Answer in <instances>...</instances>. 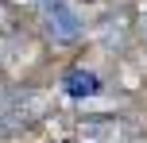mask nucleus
Returning a JSON list of instances; mask_svg holds the SVG:
<instances>
[{"label":"nucleus","instance_id":"1","mask_svg":"<svg viewBox=\"0 0 147 143\" xmlns=\"http://www.w3.org/2000/svg\"><path fill=\"white\" fill-rule=\"evenodd\" d=\"M43 19H47V27H51V35L58 43H74L81 35V19L74 15V8L66 0H43Z\"/></svg>","mask_w":147,"mask_h":143},{"label":"nucleus","instance_id":"2","mask_svg":"<svg viewBox=\"0 0 147 143\" xmlns=\"http://www.w3.org/2000/svg\"><path fill=\"white\" fill-rule=\"evenodd\" d=\"M62 89H66V97H74V101H85V97H97V93H101V77L89 74V70H70V74L62 77Z\"/></svg>","mask_w":147,"mask_h":143}]
</instances>
